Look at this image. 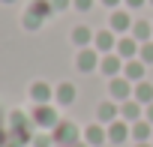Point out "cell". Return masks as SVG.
<instances>
[{
    "label": "cell",
    "mask_w": 153,
    "mask_h": 147,
    "mask_svg": "<svg viewBox=\"0 0 153 147\" xmlns=\"http://www.w3.org/2000/svg\"><path fill=\"white\" fill-rule=\"evenodd\" d=\"M147 3H150V6H153V0H147Z\"/></svg>",
    "instance_id": "32"
},
{
    "label": "cell",
    "mask_w": 153,
    "mask_h": 147,
    "mask_svg": "<svg viewBox=\"0 0 153 147\" xmlns=\"http://www.w3.org/2000/svg\"><path fill=\"white\" fill-rule=\"evenodd\" d=\"M51 6H54V12H66L72 6V0H51Z\"/></svg>",
    "instance_id": "25"
},
{
    "label": "cell",
    "mask_w": 153,
    "mask_h": 147,
    "mask_svg": "<svg viewBox=\"0 0 153 147\" xmlns=\"http://www.w3.org/2000/svg\"><path fill=\"white\" fill-rule=\"evenodd\" d=\"M132 21H135V18H132L129 9H123V6H120V9H111V15H108V30H114L117 36H126V33L132 30Z\"/></svg>",
    "instance_id": "4"
},
{
    "label": "cell",
    "mask_w": 153,
    "mask_h": 147,
    "mask_svg": "<svg viewBox=\"0 0 153 147\" xmlns=\"http://www.w3.org/2000/svg\"><path fill=\"white\" fill-rule=\"evenodd\" d=\"M138 60L147 63V66H153V39H150V42H141V48H138Z\"/></svg>",
    "instance_id": "22"
},
{
    "label": "cell",
    "mask_w": 153,
    "mask_h": 147,
    "mask_svg": "<svg viewBox=\"0 0 153 147\" xmlns=\"http://www.w3.org/2000/svg\"><path fill=\"white\" fill-rule=\"evenodd\" d=\"M27 93H30V102L33 105H51L54 102V87L48 81H33Z\"/></svg>",
    "instance_id": "7"
},
{
    "label": "cell",
    "mask_w": 153,
    "mask_h": 147,
    "mask_svg": "<svg viewBox=\"0 0 153 147\" xmlns=\"http://www.w3.org/2000/svg\"><path fill=\"white\" fill-rule=\"evenodd\" d=\"M0 3H15V0H0Z\"/></svg>",
    "instance_id": "31"
},
{
    "label": "cell",
    "mask_w": 153,
    "mask_h": 147,
    "mask_svg": "<svg viewBox=\"0 0 153 147\" xmlns=\"http://www.w3.org/2000/svg\"><path fill=\"white\" fill-rule=\"evenodd\" d=\"M132 99H135V102H141V105L147 108V105L153 102V84H150L147 78H144V81H138V84L132 87Z\"/></svg>",
    "instance_id": "19"
},
{
    "label": "cell",
    "mask_w": 153,
    "mask_h": 147,
    "mask_svg": "<svg viewBox=\"0 0 153 147\" xmlns=\"http://www.w3.org/2000/svg\"><path fill=\"white\" fill-rule=\"evenodd\" d=\"M60 120H63V117L57 114V108H54V105H33L30 123H33L36 129H42V132H51V129H54Z\"/></svg>",
    "instance_id": "1"
},
{
    "label": "cell",
    "mask_w": 153,
    "mask_h": 147,
    "mask_svg": "<svg viewBox=\"0 0 153 147\" xmlns=\"http://www.w3.org/2000/svg\"><path fill=\"white\" fill-rule=\"evenodd\" d=\"M72 147H90V144H87V141H75Z\"/></svg>",
    "instance_id": "29"
},
{
    "label": "cell",
    "mask_w": 153,
    "mask_h": 147,
    "mask_svg": "<svg viewBox=\"0 0 153 147\" xmlns=\"http://www.w3.org/2000/svg\"><path fill=\"white\" fill-rule=\"evenodd\" d=\"M117 33L114 30H108V27H102V30H96V36H93V48L99 51V54H111L114 48H117Z\"/></svg>",
    "instance_id": "8"
},
{
    "label": "cell",
    "mask_w": 153,
    "mask_h": 147,
    "mask_svg": "<svg viewBox=\"0 0 153 147\" xmlns=\"http://www.w3.org/2000/svg\"><path fill=\"white\" fill-rule=\"evenodd\" d=\"M123 57L117 54V51H111V54H102V60H99V72L105 78H117V75H123Z\"/></svg>",
    "instance_id": "6"
},
{
    "label": "cell",
    "mask_w": 153,
    "mask_h": 147,
    "mask_svg": "<svg viewBox=\"0 0 153 147\" xmlns=\"http://www.w3.org/2000/svg\"><path fill=\"white\" fill-rule=\"evenodd\" d=\"M81 141H87L90 147H102V144L108 141V129H105L102 123H90V126L81 129Z\"/></svg>",
    "instance_id": "10"
},
{
    "label": "cell",
    "mask_w": 153,
    "mask_h": 147,
    "mask_svg": "<svg viewBox=\"0 0 153 147\" xmlns=\"http://www.w3.org/2000/svg\"><path fill=\"white\" fill-rule=\"evenodd\" d=\"M129 36H135L138 42H150V39H153V24H150L147 18H135V21H132Z\"/></svg>",
    "instance_id": "17"
},
{
    "label": "cell",
    "mask_w": 153,
    "mask_h": 147,
    "mask_svg": "<svg viewBox=\"0 0 153 147\" xmlns=\"http://www.w3.org/2000/svg\"><path fill=\"white\" fill-rule=\"evenodd\" d=\"M105 129H108V141H111V144H123V141L132 138V123H126V120H120V117H117L114 123H108Z\"/></svg>",
    "instance_id": "9"
},
{
    "label": "cell",
    "mask_w": 153,
    "mask_h": 147,
    "mask_svg": "<svg viewBox=\"0 0 153 147\" xmlns=\"http://www.w3.org/2000/svg\"><path fill=\"white\" fill-rule=\"evenodd\" d=\"M135 147H153V141H141V144H135Z\"/></svg>",
    "instance_id": "30"
},
{
    "label": "cell",
    "mask_w": 153,
    "mask_h": 147,
    "mask_svg": "<svg viewBox=\"0 0 153 147\" xmlns=\"http://www.w3.org/2000/svg\"><path fill=\"white\" fill-rule=\"evenodd\" d=\"M132 81L126 78V75H117V78H108V99H114L117 105L120 102H126V99H132Z\"/></svg>",
    "instance_id": "3"
},
{
    "label": "cell",
    "mask_w": 153,
    "mask_h": 147,
    "mask_svg": "<svg viewBox=\"0 0 153 147\" xmlns=\"http://www.w3.org/2000/svg\"><path fill=\"white\" fill-rule=\"evenodd\" d=\"M99 3H102L105 9H120V6H123V0H99Z\"/></svg>",
    "instance_id": "27"
},
{
    "label": "cell",
    "mask_w": 153,
    "mask_h": 147,
    "mask_svg": "<svg viewBox=\"0 0 153 147\" xmlns=\"http://www.w3.org/2000/svg\"><path fill=\"white\" fill-rule=\"evenodd\" d=\"M144 3H147V0H123V6H126L129 12H132V9H141Z\"/></svg>",
    "instance_id": "26"
},
{
    "label": "cell",
    "mask_w": 153,
    "mask_h": 147,
    "mask_svg": "<svg viewBox=\"0 0 153 147\" xmlns=\"http://www.w3.org/2000/svg\"><path fill=\"white\" fill-rule=\"evenodd\" d=\"M141 117H144V105H141V102H135V99L120 102V120L135 123V120H141Z\"/></svg>",
    "instance_id": "15"
},
{
    "label": "cell",
    "mask_w": 153,
    "mask_h": 147,
    "mask_svg": "<svg viewBox=\"0 0 153 147\" xmlns=\"http://www.w3.org/2000/svg\"><path fill=\"white\" fill-rule=\"evenodd\" d=\"M132 141L135 144H141V141H153V123L150 120H135L132 123Z\"/></svg>",
    "instance_id": "18"
},
{
    "label": "cell",
    "mask_w": 153,
    "mask_h": 147,
    "mask_svg": "<svg viewBox=\"0 0 153 147\" xmlns=\"http://www.w3.org/2000/svg\"><path fill=\"white\" fill-rule=\"evenodd\" d=\"M51 135H54V144H60V147H72L75 141H81V129L75 126L72 120H60L51 129Z\"/></svg>",
    "instance_id": "2"
},
{
    "label": "cell",
    "mask_w": 153,
    "mask_h": 147,
    "mask_svg": "<svg viewBox=\"0 0 153 147\" xmlns=\"http://www.w3.org/2000/svg\"><path fill=\"white\" fill-rule=\"evenodd\" d=\"M93 3H96V0H72V9H78V12H90Z\"/></svg>",
    "instance_id": "24"
},
{
    "label": "cell",
    "mask_w": 153,
    "mask_h": 147,
    "mask_svg": "<svg viewBox=\"0 0 153 147\" xmlns=\"http://www.w3.org/2000/svg\"><path fill=\"white\" fill-rule=\"evenodd\" d=\"M93 36H96V30H90L87 24L72 27V33H69V39H72L75 48H90V45H93Z\"/></svg>",
    "instance_id": "13"
},
{
    "label": "cell",
    "mask_w": 153,
    "mask_h": 147,
    "mask_svg": "<svg viewBox=\"0 0 153 147\" xmlns=\"http://www.w3.org/2000/svg\"><path fill=\"white\" fill-rule=\"evenodd\" d=\"M99 60H102V54L90 45V48H78V54H75V69L78 72H93V69H99Z\"/></svg>",
    "instance_id": "5"
},
{
    "label": "cell",
    "mask_w": 153,
    "mask_h": 147,
    "mask_svg": "<svg viewBox=\"0 0 153 147\" xmlns=\"http://www.w3.org/2000/svg\"><path fill=\"white\" fill-rule=\"evenodd\" d=\"M144 120H150V123H153V102L144 108Z\"/></svg>",
    "instance_id": "28"
},
{
    "label": "cell",
    "mask_w": 153,
    "mask_h": 147,
    "mask_svg": "<svg viewBox=\"0 0 153 147\" xmlns=\"http://www.w3.org/2000/svg\"><path fill=\"white\" fill-rule=\"evenodd\" d=\"M21 27H24V30H39V27H42V18H39V15H33V12L27 9V12H24V18H21Z\"/></svg>",
    "instance_id": "21"
},
{
    "label": "cell",
    "mask_w": 153,
    "mask_h": 147,
    "mask_svg": "<svg viewBox=\"0 0 153 147\" xmlns=\"http://www.w3.org/2000/svg\"><path fill=\"white\" fill-rule=\"evenodd\" d=\"M54 147H60V144H54Z\"/></svg>",
    "instance_id": "33"
},
{
    "label": "cell",
    "mask_w": 153,
    "mask_h": 147,
    "mask_svg": "<svg viewBox=\"0 0 153 147\" xmlns=\"http://www.w3.org/2000/svg\"><path fill=\"white\" fill-rule=\"evenodd\" d=\"M144 72H147V63H141L138 57L135 60H126L123 63V75L132 81V84H138V81H144Z\"/></svg>",
    "instance_id": "16"
},
{
    "label": "cell",
    "mask_w": 153,
    "mask_h": 147,
    "mask_svg": "<svg viewBox=\"0 0 153 147\" xmlns=\"http://www.w3.org/2000/svg\"><path fill=\"white\" fill-rule=\"evenodd\" d=\"M33 147H54V135H51V132H42V129H39V132L33 135Z\"/></svg>",
    "instance_id": "23"
},
{
    "label": "cell",
    "mask_w": 153,
    "mask_h": 147,
    "mask_svg": "<svg viewBox=\"0 0 153 147\" xmlns=\"http://www.w3.org/2000/svg\"><path fill=\"white\" fill-rule=\"evenodd\" d=\"M75 96H78V90H75L72 81H60V84L54 87V102H57V105H72Z\"/></svg>",
    "instance_id": "14"
},
{
    "label": "cell",
    "mask_w": 153,
    "mask_h": 147,
    "mask_svg": "<svg viewBox=\"0 0 153 147\" xmlns=\"http://www.w3.org/2000/svg\"><path fill=\"white\" fill-rule=\"evenodd\" d=\"M117 117H120V105H117L114 99H105V102L96 105V123L108 126V123H114Z\"/></svg>",
    "instance_id": "11"
},
{
    "label": "cell",
    "mask_w": 153,
    "mask_h": 147,
    "mask_svg": "<svg viewBox=\"0 0 153 147\" xmlns=\"http://www.w3.org/2000/svg\"><path fill=\"white\" fill-rule=\"evenodd\" d=\"M27 9H30L33 15H39L42 21H45V18H48V15L54 12V6H51V0H33V3H30Z\"/></svg>",
    "instance_id": "20"
},
{
    "label": "cell",
    "mask_w": 153,
    "mask_h": 147,
    "mask_svg": "<svg viewBox=\"0 0 153 147\" xmlns=\"http://www.w3.org/2000/svg\"><path fill=\"white\" fill-rule=\"evenodd\" d=\"M138 48H141V42H138L135 36H129V33H126V36H120V39H117V48H114V51H117L123 60H135V57H138Z\"/></svg>",
    "instance_id": "12"
}]
</instances>
